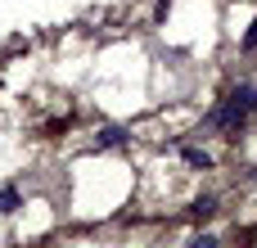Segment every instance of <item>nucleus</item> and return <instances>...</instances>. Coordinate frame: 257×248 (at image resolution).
<instances>
[{
	"label": "nucleus",
	"instance_id": "obj_2",
	"mask_svg": "<svg viewBox=\"0 0 257 248\" xmlns=\"http://www.w3.org/2000/svg\"><path fill=\"white\" fill-rule=\"evenodd\" d=\"M230 104H239L244 113H253L257 108V86H235V90H230Z\"/></svg>",
	"mask_w": 257,
	"mask_h": 248
},
{
	"label": "nucleus",
	"instance_id": "obj_7",
	"mask_svg": "<svg viewBox=\"0 0 257 248\" xmlns=\"http://www.w3.org/2000/svg\"><path fill=\"white\" fill-rule=\"evenodd\" d=\"M190 248H217V239H212V235H194V239H190Z\"/></svg>",
	"mask_w": 257,
	"mask_h": 248
},
{
	"label": "nucleus",
	"instance_id": "obj_5",
	"mask_svg": "<svg viewBox=\"0 0 257 248\" xmlns=\"http://www.w3.org/2000/svg\"><path fill=\"white\" fill-rule=\"evenodd\" d=\"M190 212H194V217L203 221V217H212V212H217V199H199V203H194Z\"/></svg>",
	"mask_w": 257,
	"mask_h": 248
},
{
	"label": "nucleus",
	"instance_id": "obj_3",
	"mask_svg": "<svg viewBox=\"0 0 257 248\" xmlns=\"http://www.w3.org/2000/svg\"><path fill=\"white\" fill-rule=\"evenodd\" d=\"M126 140H131V136H126V131H122V127H104V131H99V140H95V145H99V149H117V145H126Z\"/></svg>",
	"mask_w": 257,
	"mask_h": 248
},
{
	"label": "nucleus",
	"instance_id": "obj_4",
	"mask_svg": "<svg viewBox=\"0 0 257 248\" xmlns=\"http://www.w3.org/2000/svg\"><path fill=\"white\" fill-rule=\"evenodd\" d=\"M185 163H190V167H203V172H208V167H212V154H208V149H185Z\"/></svg>",
	"mask_w": 257,
	"mask_h": 248
},
{
	"label": "nucleus",
	"instance_id": "obj_6",
	"mask_svg": "<svg viewBox=\"0 0 257 248\" xmlns=\"http://www.w3.org/2000/svg\"><path fill=\"white\" fill-rule=\"evenodd\" d=\"M23 199H18V190H0V212H14Z\"/></svg>",
	"mask_w": 257,
	"mask_h": 248
},
{
	"label": "nucleus",
	"instance_id": "obj_1",
	"mask_svg": "<svg viewBox=\"0 0 257 248\" xmlns=\"http://www.w3.org/2000/svg\"><path fill=\"white\" fill-rule=\"evenodd\" d=\"M244 117H248V113H244L239 104H230V99H226V104L212 113V127H221V131H239V127H244Z\"/></svg>",
	"mask_w": 257,
	"mask_h": 248
},
{
	"label": "nucleus",
	"instance_id": "obj_8",
	"mask_svg": "<svg viewBox=\"0 0 257 248\" xmlns=\"http://www.w3.org/2000/svg\"><path fill=\"white\" fill-rule=\"evenodd\" d=\"M244 50H257V18H253V27L244 32Z\"/></svg>",
	"mask_w": 257,
	"mask_h": 248
}]
</instances>
